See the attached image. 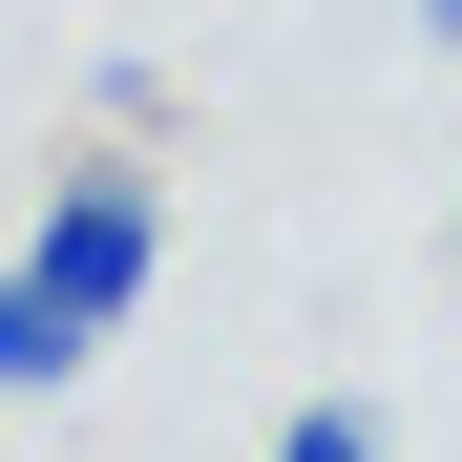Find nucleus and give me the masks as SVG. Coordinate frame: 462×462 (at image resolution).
<instances>
[{"mask_svg":"<svg viewBox=\"0 0 462 462\" xmlns=\"http://www.w3.org/2000/svg\"><path fill=\"white\" fill-rule=\"evenodd\" d=\"M147 273H169V189H147V169H63V189H42V231L0 253V420L63 400V378L147 316Z\"/></svg>","mask_w":462,"mask_h":462,"instance_id":"nucleus-1","label":"nucleus"},{"mask_svg":"<svg viewBox=\"0 0 462 462\" xmlns=\"http://www.w3.org/2000/svg\"><path fill=\"white\" fill-rule=\"evenodd\" d=\"M273 462H400V441H378V400H294V420H273Z\"/></svg>","mask_w":462,"mask_h":462,"instance_id":"nucleus-2","label":"nucleus"},{"mask_svg":"<svg viewBox=\"0 0 462 462\" xmlns=\"http://www.w3.org/2000/svg\"><path fill=\"white\" fill-rule=\"evenodd\" d=\"M420 42H441V63H462V0H420Z\"/></svg>","mask_w":462,"mask_h":462,"instance_id":"nucleus-3","label":"nucleus"},{"mask_svg":"<svg viewBox=\"0 0 462 462\" xmlns=\"http://www.w3.org/2000/svg\"><path fill=\"white\" fill-rule=\"evenodd\" d=\"M441 253H462V210H441Z\"/></svg>","mask_w":462,"mask_h":462,"instance_id":"nucleus-4","label":"nucleus"}]
</instances>
